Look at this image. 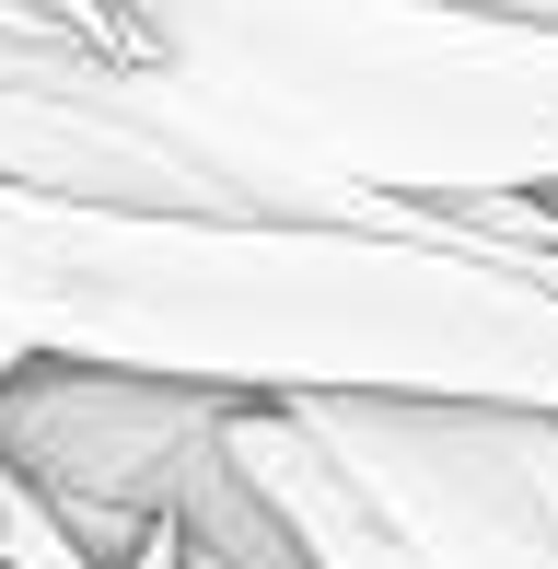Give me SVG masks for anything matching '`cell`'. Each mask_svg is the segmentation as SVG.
<instances>
[{"instance_id": "obj_1", "label": "cell", "mask_w": 558, "mask_h": 569, "mask_svg": "<svg viewBox=\"0 0 558 569\" xmlns=\"http://www.w3.org/2000/svg\"><path fill=\"white\" fill-rule=\"evenodd\" d=\"M0 338L36 360L302 396H454L558 419V291L524 244L430 221L117 210L0 174Z\"/></svg>"}, {"instance_id": "obj_2", "label": "cell", "mask_w": 558, "mask_h": 569, "mask_svg": "<svg viewBox=\"0 0 558 569\" xmlns=\"http://www.w3.org/2000/svg\"><path fill=\"white\" fill-rule=\"evenodd\" d=\"M233 465L302 523L315 569H558V535L454 396L233 407Z\"/></svg>"}, {"instance_id": "obj_3", "label": "cell", "mask_w": 558, "mask_h": 569, "mask_svg": "<svg viewBox=\"0 0 558 569\" xmlns=\"http://www.w3.org/2000/svg\"><path fill=\"white\" fill-rule=\"evenodd\" d=\"M245 396L175 372H117V360H23L0 383V465L70 523L93 569H129L175 535L187 477L221 453Z\"/></svg>"}, {"instance_id": "obj_4", "label": "cell", "mask_w": 558, "mask_h": 569, "mask_svg": "<svg viewBox=\"0 0 558 569\" xmlns=\"http://www.w3.org/2000/svg\"><path fill=\"white\" fill-rule=\"evenodd\" d=\"M0 569H93L82 547H70V523L12 477V465H0Z\"/></svg>"}, {"instance_id": "obj_5", "label": "cell", "mask_w": 558, "mask_h": 569, "mask_svg": "<svg viewBox=\"0 0 558 569\" xmlns=\"http://www.w3.org/2000/svg\"><path fill=\"white\" fill-rule=\"evenodd\" d=\"M47 12H59V23H82L93 47H129V59H140V23H129V0H47Z\"/></svg>"}, {"instance_id": "obj_6", "label": "cell", "mask_w": 558, "mask_h": 569, "mask_svg": "<svg viewBox=\"0 0 558 569\" xmlns=\"http://www.w3.org/2000/svg\"><path fill=\"white\" fill-rule=\"evenodd\" d=\"M129 569H187V547H175V535H163V547H140Z\"/></svg>"}, {"instance_id": "obj_7", "label": "cell", "mask_w": 558, "mask_h": 569, "mask_svg": "<svg viewBox=\"0 0 558 569\" xmlns=\"http://www.w3.org/2000/svg\"><path fill=\"white\" fill-rule=\"evenodd\" d=\"M23 360H36V349H23V338H0V383H12V372H23Z\"/></svg>"}, {"instance_id": "obj_8", "label": "cell", "mask_w": 558, "mask_h": 569, "mask_svg": "<svg viewBox=\"0 0 558 569\" xmlns=\"http://www.w3.org/2000/svg\"><path fill=\"white\" fill-rule=\"evenodd\" d=\"M524 256H536V268H547V291H558V244H524Z\"/></svg>"}]
</instances>
